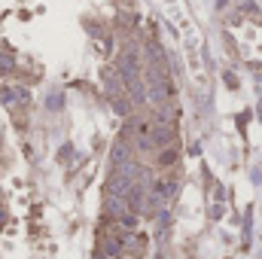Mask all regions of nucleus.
I'll use <instances>...</instances> for the list:
<instances>
[{"label": "nucleus", "instance_id": "f257e3e1", "mask_svg": "<svg viewBox=\"0 0 262 259\" xmlns=\"http://www.w3.org/2000/svg\"><path fill=\"white\" fill-rule=\"evenodd\" d=\"M131 183H134V180H128L125 174H119V171H116V174L107 180V192H110V195H122V198H125L128 189H131Z\"/></svg>", "mask_w": 262, "mask_h": 259}, {"label": "nucleus", "instance_id": "f03ea898", "mask_svg": "<svg viewBox=\"0 0 262 259\" xmlns=\"http://www.w3.org/2000/svg\"><path fill=\"white\" fill-rule=\"evenodd\" d=\"M119 70H122L125 82L137 79V64H134V55H131V52H125V55H122V61H119Z\"/></svg>", "mask_w": 262, "mask_h": 259}, {"label": "nucleus", "instance_id": "7ed1b4c3", "mask_svg": "<svg viewBox=\"0 0 262 259\" xmlns=\"http://www.w3.org/2000/svg\"><path fill=\"white\" fill-rule=\"evenodd\" d=\"M107 210H110L113 217H122V213L128 210V201H125L122 195H107Z\"/></svg>", "mask_w": 262, "mask_h": 259}, {"label": "nucleus", "instance_id": "20e7f679", "mask_svg": "<svg viewBox=\"0 0 262 259\" xmlns=\"http://www.w3.org/2000/svg\"><path fill=\"white\" fill-rule=\"evenodd\" d=\"M104 82L110 85V89H107V92H110V98L122 92V79H119V73H116L113 67H110V70H104Z\"/></svg>", "mask_w": 262, "mask_h": 259}, {"label": "nucleus", "instance_id": "39448f33", "mask_svg": "<svg viewBox=\"0 0 262 259\" xmlns=\"http://www.w3.org/2000/svg\"><path fill=\"white\" fill-rule=\"evenodd\" d=\"M21 98H25V92H21V89H3V92H0V101H3L6 107H12V104H18Z\"/></svg>", "mask_w": 262, "mask_h": 259}, {"label": "nucleus", "instance_id": "423d86ee", "mask_svg": "<svg viewBox=\"0 0 262 259\" xmlns=\"http://www.w3.org/2000/svg\"><path fill=\"white\" fill-rule=\"evenodd\" d=\"M110 162H113V165L128 162V146H125V143H116V146H113V153H110Z\"/></svg>", "mask_w": 262, "mask_h": 259}, {"label": "nucleus", "instance_id": "0eeeda50", "mask_svg": "<svg viewBox=\"0 0 262 259\" xmlns=\"http://www.w3.org/2000/svg\"><path fill=\"white\" fill-rule=\"evenodd\" d=\"M104 250H107L110 256H116V253H119V241H116V238H107V241H104Z\"/></svg>", "mask_w": 262, "mask_h": 259}, {"label": "nucleus", "instance_id": "6e6552de", "mask_svg": "<svg viewBox=\"0 0 262 259\" xmlns=\"http://www.w3.org/2000/svg\"><path fill=\"white\" fill-rule=\"evenodd\" d=\"M174 192V183H171V180H168V183H162V186H159V195H171Z\"/></svg>", "mask_w": 262, "mask_h": 259}]
</instances>
